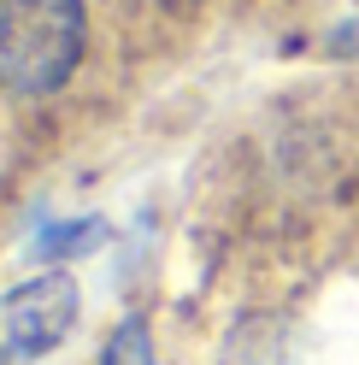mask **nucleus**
Masks as SVG:
<instances>
[{
	"instance_id": "obj_4",
	"label": "nucleus",
	"mask_w": 359,
	"mask_h": 365,
	"mask_svg": "<svg viewBox=\"0 0 359 365\" xmlns=\"http://www.w3.org/2000/svg\"><path fill=\"white\" fill-rule=\"evenodd\" d=\"M100 365H160V359H153V341H147V324H142V318H124V324L112 330Z\"/></svg>"
},
{
	"instance_id": "obj_2",
	"label": "nucleus",
	"mask_w": 359,
	"mask_h": 365,
	"mask_svg": "<svg viewBox=\"0 0 359 365\" xmlns=\"http://www.w3.org/2000/svg\"><path fill=\"white\" fill-rule=\"evenodd\" d=\"M77 307H83V294H77L71 271H41V277L6 289V301H0V336H6V348L18 359H41L71 336Z\"/></svg>"
},
{
	"instance_id": "obj_3",
	"label": "nucleus",
	"mask_w": 359,
	"mask_h": 365,
	"mask_svg": "<svg viewBox=\"0 0 359 365\" xmlns=\"http://www.w3.org/2000/svg\"><path fill=\"white\" fill-rule=\"evenodd\" d=\"M106 236V224H95V218H77V224H48L41 230V254L48 259H71V254H88Z\"/></svg>"
},
{
	"instance_id": "obj_1",
	"label": "nucleus",
	"mask_w": 359,
	"mask_h": 365,
	"mask_svg": "<svg viewBox=\"0 0 359 365\" xmlns=\"http://www.w3.org/2000/svg\"><path fill=\"white\" fill-rule=\"evenodd\" d=\"M83 0H0V88L18 101L59 95L83 65Z\"/></svg>"
},
{
	"instance_id": "obj_5",
	"label": "nucleus",
	"mask_w": 359,
	"mask_h": 365,
	"mask_svg": "<svg viewBox=\"0 0 359 365\" xmlns=\"http://www.w3.org/2000/svg\"><path fill=\"white\" fill-rule=\"evenodd\" d=\"M160 6H165V12H194L200 0H160Z\"/></svg>"
}]
</instances>
